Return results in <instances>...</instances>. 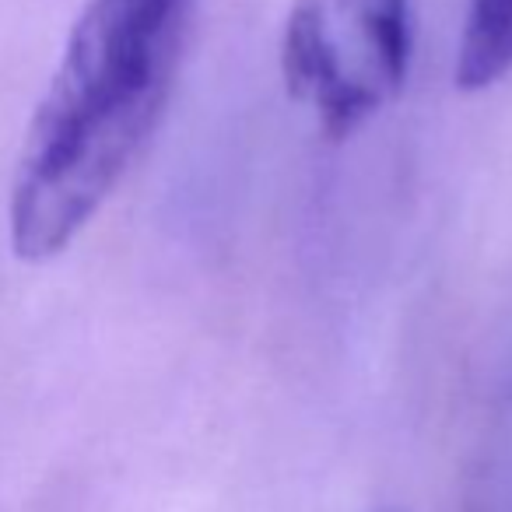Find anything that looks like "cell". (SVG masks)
I'll return each instance as SVG.
<instances>
[{
    "label": "cell",
    "mask_w": 512,
    "mask_h": 512,
    "mask_svg": "<svg viewBox=\"0 0 512 512\" xmlns=\"http://www.w3.org/2000/svg\"><path fill=\"white\" fill-rule=\"evenodd\" d=\"M414 60L411 0H292L281 81L327 141H348L404 95Z\"/></svg>",
    "instance_id": "cell-2"
},
{
    "label": "cell",
    "mask_w": 512,
    "mask_h": 512,
    "mask_svg": "<svg viewBox=\"0 0 512 512\" xmlns=\"http://www.w3.org/2000/svg\"><path fill=\"white\" fill-rule=\"evenodd\" d=\"M512 71V0H470L456 50V88L484 92Z\"/></svg>",
    "instance_id": "cell-3"
},
{
    "label": "cell",
    "mask_w": 512,
    "mask_h": 512,
    "mask_svg": "<svg viewBox=\"0 0 512 512\" xmlns=\"http://www.w3.org/2000/svg\"><path fill=\"white\" fill-rule=\"evenodd\" d=\"M197 0H88L22 141L11 249L60 256L144 155L176 92Z\"/></svg>",
    "instance_id": "cell-1"
},
{
    "label": "cell",
    "mask_w": 512,
    "mask_h": 512,
    "mask_svg": "<svg viewBox=\"0 0 512 512\" xmlns=\"http://www.w3.org/2000/svg\"><path fill=\"white\" fill-rule=\"evenodd\" d=\"M379 512H400V509H379Z\"/></svg>",
    "instance_id": "cell-4"
}]
</instances>
